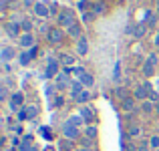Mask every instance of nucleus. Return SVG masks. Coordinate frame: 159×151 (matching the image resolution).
<instances>
[{"instance_id":"obj_1","label":"nucleus","mask_w":159,"mask_h":151,"mask_svg":"<svg viewBox=\"0 0 159 151\" xmlns=\"http://www.w3.org/2000/svg\"><path fill=\"white\" fill-rule=\"evenodd\" d=\"M151 147H159V137H153L151 139Z\"/></svg>"},{"instance_id":"obj_2","label":"nucleus","mask_w":159,"mask_h":151,"mask_svg":"<svg viewBox=\"0 0 159 151\" xmlns=\"http://www.w3.org/2000/svg\"><path fill=\"white\" fill-rule=\"evenodd\" d=\"M30 43H32L30 36H24V39H22V44H30Z\"/></svg>"},{"instance_id":"obj_3","label":"nucleus","mask_w":159,"mask_h":151,"mask_svg":"<svg viewBox=\"0 0 159 151\" xmlns=\"http://www.w3.org/2000/svg\"><path fill=\"white\" fill-rule=\"evenodd\" d=\"M87 133H89V137H95V133H97V131H95V127H91V129H87Z\"/></svg>"},{"instance_id":"obj_4","label":"nucleus","mask_w":159,"mask_h":151,"mask_svg":"<svg viewBox=\"0 0 159 151\" xmlns=\"http://www.w3.org/2000/svg\"><path fill=\"white\" fill-rule=\"evenodd\" d=\"M141 151H147V147H145V145H143V147H141Z\"/></svg>"},{"instance_id":"obj_5","label":"nucleus","mask_w":159,"mask_h":151,"mask_svg":"<svg viewBox=\"0 0 159 151\" xmlns=\"http://www.w3.org/2000/svg\"><path fill=\"white\" fill-rule=\"evenodd\" d=\"M79 151H91V149H79Z\"/></svg>"}]
</instances>
